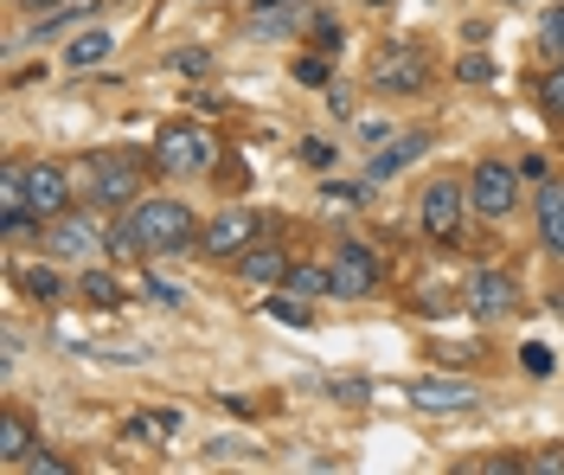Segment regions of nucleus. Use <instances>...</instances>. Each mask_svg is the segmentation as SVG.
<instances>
[{"instance_id":"nucleus-1","label":"nucleus","mask_w":564,"mask_h":475,"mask_svg":"<svg viewBox=\"0 0 564 475\" xmlns=\"http://www.w3.org/2000/svg\"><path fill=\"white\" fill-rule=\"evenodd\" d=\"M206 231L193 219V206L186 199H135V206H122V219L109 231V251L122 257H174V251H193Z\"/></svg>"},{"instance_id":"nucleus-2","label":"nucleus","mask_w":564,"mask_h":475,"mask_svg":"<svg viewBox=\"0 0 564 475\" xmlns=\"http://www.w3.org/2000/svg\"><path fill=\"white\" fill-rule=\"evenodd\" d=\"M212 161H218V148H212V136L193 129V122H167L161 142H154V168H161V174H206Z\"/></svg>"},{"instance_id":"nucleus-3","label":"nucleus","mask_w":564,"mask_h":475,"mask_svg":"<svg viewBox=\"0 0 564 475\" xmlns=\"http://www.w3.org/2000/svg\"><path fill=\"white\" fill-rule=\"evenodd\" d=\"M468 199H475V213L481 219H507L513 206H520V168H507V161H481L475 174H468Z\"/></svg>"},{"instance_id":"nucleus-4","label":"nucleus","mask_w":564,"mask_h":475,"mask_svg":"<svg viewBox=\"0 0 564 475\" xmlns=\"http://www.w3.org/2000/svg\"><path fill=\"white\" fill-rule=\"evenodd\" d=\"M468 206H475V199H468V186L436 181L430 193H423V213H417V219H423V231H430L436 245H456L462 225H468Z\"/></svg>"},{"instance_id":"nucleus-5","label":"nucleus","mask_w":564,"mask_h":475,"mask_svg":"<svg viewBox=\"0 0 564 475\" xmlns=\"http://www.w3.org/2000/svg\"><path fill=\"white\" fill-rule=\"evenodd\" d=\"M148 174H141V161L129 154H104V161H90V193H97V206H135Z\"/></svg>"},{"instance_id":"nucleus-6","label":"nucleus","mask_w":564,"mask_h":475,"mask_svg":"<svg viewBox=\"0 0 564 475\" xmlns=\"http://www.w3.org/2000/svg\"><path fill=\"white\" fill-rule=\"evenodd\" d=\"M26 213L39 225H52L70 213V181H65L58 161H26Z\"/></svg>"},{"instance_id":"nucleus-7","label":"nucleus","mask_w":564,"mask_h":475,"mask_svg":"<svg viewBox=\"0 0 564 475\" xmlns=\"http://www.w3.org/2000/svg\"><path fill=\"white\" fill-rule=\"evenodd\" d=\"M97 245H104V225L90 219V213H65V219L45 225V251L65 257V263H84V257H97Z\"/></svg>"},{"instance_id":"nucleus-8","label":"nucleus","mask_w":564,"mask_h":475,"mask_svg":"<svg viewBox=\"0 0 564 475\" xmlns=\"http://www.w3.org/2000/svg\"><path fill=\"white\" fill-rule=\"evenodd\" d=\"M327 277H334V295H372L379 290V257L366 245H340L334 263H327Z\"/></svg>"},{"instance_id":"nucleus-9","label":"nucleus","mask_w":564,"mask_h":475,"mask_svg":"<svg viewBox=\"0 0 564 475\" xmlns=\"http://www.w3.org/2000/svg\"><path fill=\"white\" fill-rule=\"evenodd\" d=\"M430 84V65H423V52H411V45H391V52H379V65H372V90H423Z\"/></svg>"},{"instance_id":"nucleus-10","label":"nucleus","mask_w":564,"mask_h":475,"mask_svg":"<svg viewBox=\"0 0 564 475\" xmlns=\"http://www.w3.org/2000/svg\"><path fill=\"white\" fill-rule=\"evenodd\" d=\"M212 257H245L250 245H257V213H245V206H225L218 219L206 225V238H199Z\"/></svg>"},{"instance_id":"nucleus-11","label":"nucleus","mask_w":564,"mask_h":475,"mask_svg":"<svg viewBox=\"0 0 564 475\" xmlns=\"http://www.w3.org/2000/svg\"><path fill=\"white\" fill-rule=\"evenodd\" d=\"M302 20H308L302 0H250V33L257 39H289L302 33Z\"/></svg>"},{"instance_id":"nucleus-12","label":"nucleus","mask_w":564,"mask_h":475,"mask_svg":"<svg viewBox=\"0 0 564 475\" xmlns=\"http://www.w3.org/2000/svg\"><path fill=\"white\" fill-rule=\"evenodd\" d=\"M513 277H500V270H481L475 283H468V309L481 315V322H500V315H513Z\"/></svg>"},{"instance_id":"nucleus-13","label":"nucleus","mask_w":564,"mask_h":475,"mask_svg":"<svg viewBox=\"0 0 564 475\" xmlns=\"http://www.w3.org/2000/svg\"><path fill=\"white\" fill-rule=\"evenodd\" d=\"M411 404H417V411H468L475 392H468L462 379H417V386H411Z\"/></svg>"},{"instance_id":"nucleus-14","label":"nucleus","mask_w":564,"mask_h":475,"mask_svg":"<svg viewBox=\"0 0 564 475\" xmlns=\"http://www.w3.org/2000/svg\"><path fill=\"white\" fill-rule=\"evenodd\" d=\"M33 450H39L33 418H26V411H7V418H0V463H7V469H26Z\"/></svg>"},{"instance_id":"nucleus-15","label":"nucleus","mask_w":564,"mask_h":475,"mask_svg":"<svg viewBox=\"0 0 564 475\" xmlns=\"http://www.w3.org/2000/svg\"><path fill=\"white\" fill-rule=\"evenodd\" d=\"M238 270H245V283H263V290H282V277H289V257L276 245H250L238 257Z\"/></svg>"},{"instance_id":"nucleus-16","label":"nucleus","mask_w":564,"mask_h":475,"mask_svg":"<svg viewBox=\"0 0 564 475\" xmlns=\"http://www.w3.org/2000/svg\"><path fill=\"white\" fill-rule=\"evenodd\" d=\"M539 245L552 257H564V186H545L539 193Z\"/></svg>"},{"instance_id":"nucleus-17","label":"nucleus","mask_w":564,"mask_h":475,"mask_svg":"<svg viewBox=\"0 0 564 475\" xmlns=\"http://www.w3.org/2000/svg\"><path fill=\"white\" fill-rule=\"evenodd\" d=\"M109 52H116V39H109L104 26H90V33H77V39H70L65 65H70V72H90V65H104Z\"/></svg>"},{"instance_id":"nucleus-18","label":"nucleus","mask_w":564,"mask_h":475,"mask_svg":"<svg viewBox=\"0 0 564 475\" xmlns=\"http://www.w3.org/2000/svg\"><path fill=\"white\" fill-rule=\"evenodd\" d=\"M282 295H334V277H327V270H315V263H289Z\"/></svg>"},{"instance_id":"nucleus-19","label":"nucleus","mask_w":564,"mask_h":475,"mask_svg":"<svg viewBox=\"0 0 564 475\" xmlns=\"http://www.w3.org/2000/svg\"><path fill=\"white\" fill-rule=\"evenodd\" d=\"M77 295H84L90 309H109V302H122V283H116L109 270H84V283H77Z\"/></svg>"},{"instance_id":"nucleus-20","label":"nucleus","mask_w":564,"mask_h":475,"mask_svg":"<svg viewBox=\"0 0 564 475\" xmlns=\"http://www.w3.org/2000/svg\"><path fill=\"white\" fill-rule=\"evenodd\" d=\"M20 290L33 295V302H45V309H52V302H65V283H58V270H26V277H20Z\"/></svg>"},{"instance_id":"nucleus-21","label":"nucleus","mask_w":564,"mask_h":475,"mask_svg":"<svg viewBox=\"0 0 564 475\" xmlns=\"http://www.w3.org/2000/svg\"><path fill=\"white\" fill-rule=\"evenodd\" d=\"M423 154V136H404V142L391 148V154H379V174H391V168H404V161H417Z\"/></svg>"},{"instance_id":"nucleus-22","label":"nucleus","mask_w":564,"mask_h":475,"mask_svg":"<svg viewBox=\"0 0 564 475\" xmlns=\"http://www.w3.org/2000/svg\"><path fill=\"white\" fill-rule=\"evenodd\" d=\"M129 438H174V418H167V411H154V418H135V424H129Z\"/></svg>"},{"instance_id":"nucleus-23","label":"nucleus","mask_w":564,"mask_h":475,"mask_svg":"<svg viewBox=\"0 0 564 475\" xmlns=\"http://www.w3.org/2000/svg\"><path fill=\"white\" fill-rule=\"evenodd\" d=\"M456 77H462V84H488V77H494V58H481V52H468V58L456 65Z\"/></svg>"},{"instance_id":"nucleus-24","label":"nucleus","mask_w":564,"mask_h":475,"mask_svg":"<svg viewBox=\"0 0 564 475\" xmlns=\"http://www.w3.org/2000/svg\"><path fill=\"white\" fill-rule=\"evenodd\" d=\"M520 360H527V373H532V379H545V373H552V347H539V341H527V354H520Z\"/></svg>"},{"instance_id":"nucleus-25","label":"nucleus","mask_w":564,"mask_h":475,"mask_svg":"<svg viewBox=\"0 0 564 475\" xmlns=\"http://www.w3.org/2000/svg\"><path fill=\"white\" fill-rule=\"evenodd\" d=\"M270 315H276V322H289V328H308V309H302V302H270Z\"/></svg>"},{"instance_id":"nucleus-26","label":"nucleus","mask_w":564,"mask_h":475,"mask_svg":"<svg viewBox=\"0 0 564 475\" xmlns=\"http://www.w3.org/2000/svg\"><path fill=\"white\" fill-rule=\"evenodd\" d=\"M295 84H327V58H295Z\"/></svg>"},{"instance_id":"nucleus-27","label":"nucleus","mask_w":564,"mask_h":475,"mask_svg":"<svg viewBox=\"0 0 564 475\" xmlns=\"http://www.w3.org/2000/svg\"><path fill=\"white\" fill-rule=\"evenodd\" d=\"M26 469H33V475H65V463H58V456H45V450H33V456H26Z\"/></svg>"},{"instance_id":"nucleus-28","label":"nucleus","mask_w":564,"mask_h":475,"mask_svg":"<svg viewBox=\"0 0 564 475\" xmlns=\"http://www.w3.org/2000/svg\"><path fill=\"white\" fill-rule=\"evenodd\" d=\"M545 104H552V110L564 116V65H558L552 77H545Z\"/></svg>"},{"instance_id":"nucleus-29","label":"nucleus","mask_w":564,"mask_h":475,"mask_svg":"<svg viewBox=\"0 0 564 475\" xmlns=\"http://www.w3.org/2000/svg\"><path fill=\"white\" fill-rule=\"evenodd\" d=\"M545 39H552V45L564 52V0L552 7V13H545Z\"/></svg>"},{"instance_id":"nucleus-30","label":"nucleus","mask_w":564,"mask_h":475,"mask_svg":"<svg viewBox=\"0 0 564 475\" xmlns=\"http://www.w3.org/2000/svg\"><path fill=\"white\" fill-rule=\"evenodd\" d=\"M334 392H340V399H366L372 386H366V379H334Z\"/></svg>"},{"instance_id":"nucleus-31","label":"nucleus","mask_w":564,"mask_h":475,"mask_svg":"<svg viewBox=\"0 0 564 475\" xmlns=\"http://www.w3.org/2000/svg\"><path fill=\"white\" fill-rule=\"evenodd\" d=\"M26 13H58V7H70V0H20Z\"/></svg>"},{"instance_id":"nucleus-32","label":"nucleus","mask_w":564,"mask_h":475,"mask_svg":"<svg viewBox=\"0 0 564 475\" xmlns=\"http://www.w3.org/2000/svg\"><path fill=\"white\" fill-rule=\"evenodd\" d=\"M372 7H386V0H372Z\"/></svg>"}]
</instances>
